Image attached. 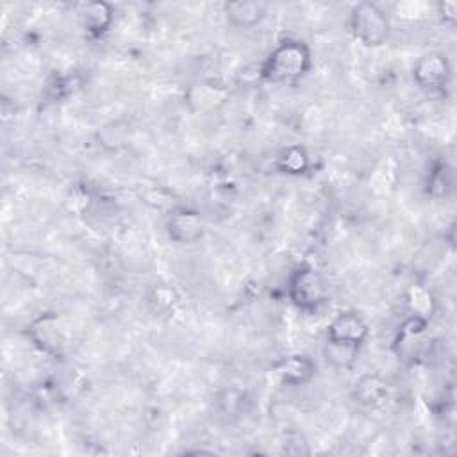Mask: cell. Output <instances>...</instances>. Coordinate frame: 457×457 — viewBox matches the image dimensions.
Here are the masks:
<instances>
[{
  "label": "cell",
  "mask_w": 457,
  "mask_h": 457,
  "mask_svg": "<svg viewBox=\"0 0 457 457\" xmlns=\"http://www.w3.org/2000/svg\"><path fill=\"white\" fill-rule=\"evenodd\" d=\"M312 64V54L307 43L295 37L278 41L261 64V77L273 84L300 80Z\"/></svg>",
  "instance_id": "cell-1"
},
{
  "label": "cell",
  "mask_w": 457,
  "mask_h": 457,
  "mask_svg": "<svg viewBox=\"0 0 457 457\" xmlns=\"http://www.w3.org/2000/svg\"><path fill=\"white\" fill-rule=\"evenodd\" d=\"M348 27L355 41L366 48L382 46L389 37V18L373 2H357L348 14Z\"/></svg>",
  "instance_id": "cell-2"
},
{
  "label": "cell",
  "mask_w": 457,
  "mask_h": 457,
  "mask_svg": "<svg viewBox=\"0 0 457 457\" xmlns=\"http://www.w3.org/2000/svg\"><path fill=\"white\" fill-rule=\"evenodd\" d=\"M287 296L298 311L314 312L327 302L328 289L318 270L300 266L287 278Z\"/></svg>",
  "instance_id": "cell-3"
},
{
  "label": "cell",
  "mask_w": 457,
  "mask_h": 457,
  "mask_svg": "<svg viewBox=\"0 0 457 457\" xmlns=\"http://www.w3.org/2000/svg\"><path fill=\"white\" fill-rule=\"evenodd\" d=\"M27 337L30 343L54 359H61L68 346V336L62 320L55 312H41L27 325Z\"/></svg>",
  "instance_id": "cell-4"
},
{
  "label": "cell",
  "mask_w": 457,
  "mask_h": 457,
  "mask_svg": "<svg viewBox=\"0 0 457 457\" xmlns=\"http://www.w3.org/2000/svg\"><path fill=\"white\" fill-rule=\"evenodd\" d=\"M452 79V62L443 52L421 54L412 64V80L427 91H441Z\"/></svg>",
  "instance_id": "cell-5"
},
{
  "label": "cell",
  "mask_w": 457,
  "mask_h": 457,
  "mask_svg": "<svg viewBox=\"0 0 457 457\" xmlns=\"http://www.w3.org/2000/svg\"><path fill=\"white\" fill-rule=\"evenodd\" d=\"M368 336H370V327L359 312L341 311L328 321L325 341L362 346Z\"/></svg>",
  "instance_id": "cell-6"
},
{
  "label": "cell",
  "mask_w": 457,
  "mask_h": 457,
  "mask_svg": "<svg viewBox=\"0 0 457 457\" xmlns=\"http://www.w3.org/2000/svg\"><path fill=\"white\" fill-rule=\"evenodd\" d=\"M166 236L175 245H193L204 237L205 223L196 211L171 209L166 216Z\"/></svg>",
  "instance_id": "cell-7"
},
{
  "label": "cell",
  "mask_w": 457,
  "mask_h": 457,
  "mask_svg": "<svg viewBox=\"0 0 457 457\" xmlns=\"http://www.w3.org/2000/svg\"><path fill=\"white\" fill-rule=\"evenodd\" d=\"M268 9L262 0H230L223 4V16L230 27L248 30L266 18Z\"/></svg>",
  "instance_id": "cell-8"
},
{
  "label": "cell",
  "mask_w": 457,
  "mask_h": 457,
  "mask_svg": "<svg viewBox=\"0 0 457 457\" xmlns=\"http://www.w3.org/2000/svg\"><path fill=\"white\" fill-rule=\"evenodd\" d=\"M79 20L91 37H100L111 30L114 23V7L105 0L82 2L79 5Z\"/></svg>",
  "instance_id": "cell-9"
},
{
  "label": "cell",
  "mask_w": 457,
  "mask_h": 457,
  "mask_svg": "<svg viewBox=\"0 0 457 457\" xmlns=\"http://www.w3.org/2000/svg\"><path fill=\"white\" fill-rule=\"evenodd\" d=\"M277 373L287 386H303L314 378L316 362L305 353H291L278 362Z\"/></svg>",
  "instance_id": "cell-10"
},
{
  "label": "cell",
  "mask_w": 457,
  "mask_h": 457,
  "mask_svg": "<svg viewBox=\"0 0 457 457\" xmlns=\"http://www.w3.org/2000/svg\"><path fill=\"white\" fill-rule=\"evenodd\" d=\"M387 387L386 382L377 375H364L355 382V398L359 403L373 407L386 400Z\"/></svg>",
  "instance_id": "cell-11"
},
{
  "label": "cell",
  "mask_w": 457,
  "mask_h": 457,
  "mask_svg": "<svg viewBox=\"0 0 457 457\" xmlns=\"http://www.w3.org/2000/svg\"><path fill=\"white\" fill-rule=\"evenodd\" d=\"M309 154L300 145L286 146L277 159V168L286 175H303L309 170Z\"/></svg>",
  "instance_id": "cell-12"
},
{
  "label": "cell",
  "mask_w": 457,
  "mask_h": 457,
  "mask_svg": "<svg viewBox=\"0 0 457 457\" xmlns=\"http://www.w3.org/2000/svg\"><path fill=\"white\" fill-rule=\"evenodd\" d=\"M453 189V171L446 162H437L427 177V193L434 198L446 196Z\"/></svg>",
  "instance_id": "cell-13"
},
{
  "label": "cell",
  "mask_w": 457,
  "mask_h": 457,
  "mask_svg": "<svg viewBox=\"0 0 457 457\" xmlns=\"http://www.w3.org/2000/svg\"><path fill=\"white\" fill-rule=\"evenodd\" d=\"M361 346L355 345H345V343H327L323 348V355L327 362L334 368H352L357 361Z\"/></svg>",
  "instance_id": "cell-14"
},
{
  "label": "cell",
  "mask_w": 457,
  "mask_h": 457,
  "mask_svg": "<svg viewBox=\"0 0 457 457\" xmlns=\"http://www.w3.org/2000/svg\"><path fill=\"white\" fill-rule=\"evenodd\" d=\"M407 305L411 314L421 316L430 321L432 312L436 309V300L430 289H427L425 286H412L407 293Z\"/></svg>",
  "instance_id": "cell-15"
},
{
  "label": "cell",
  "mask_w": 457,
  "mask_h": 457,
  "mask_svg": "<svg viewBox=\"0 0 457 457\" xmlns=\"http://www.w3.org/2000/svg\"><path fill=\"white\" fill-rule=\"evenodd\" d=\"M179 300H180L179 293L175 291V287L168 284H157L148 293V303L159 314H168L170 311H173Z\"/></svg>",
  "instance_id": "cell-16"
},
{
  "label": "cell",
  "mask_w": 457,
  "mask_h": 457,
  "mask_svg": "<svg viewBox=\"0 0 457 457\" xmlns=\"http://www.w3.org/2000/svg\"><path fill=\"white\" fill-rule=\"evenodd\" d=\"M437 12L441 14L443 21L453 23L457 20V2L453 0H445L437 4Z\"/></svg>",
  "instance_id": "cell-17"
}]
</instances>
